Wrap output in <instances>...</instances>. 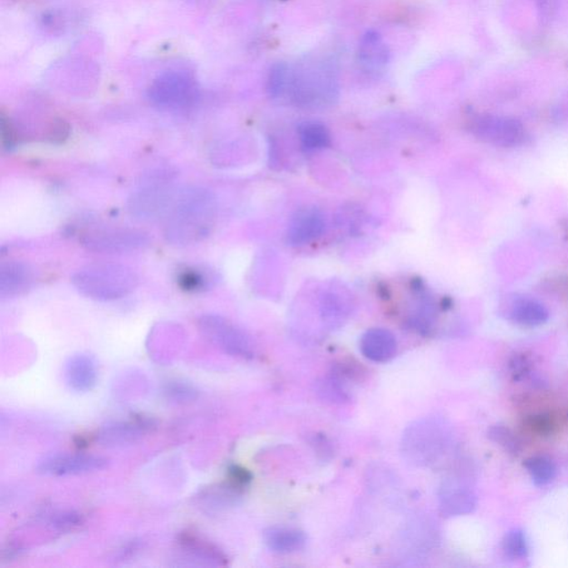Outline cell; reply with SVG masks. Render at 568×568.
I'll use <instances>...</instances> for the list:
<instances>
[{
  "instance_id": "obj_17",
  "label": "cell",
  "mask_w": 568,
  "mask_h": 568,
  "mask_svg": "<svg viewBox=\"0 0 568 568\" xmlns=\"http://www.w3.org/2000/svg\"><path fill=\"white\" fill-rule=\"evenodd\" d=\"M438 505L444 516L466 515L476 508L477 497L470 487L451 480L439 488Z\"/></svg>"
},
{
  "instance_id": "obj_33",
  "label": "cell",
  "mask_w": 568,
  "mask_h": 568,
  "mask_svg": "<svg viewBox=\"0 0 568 568\" xmlns=\"http://www.w3.org/2000/svg\"><path fill=\"white\" fill-rule=\"evenodd\" d=\"M2 143L4 150L11 151L18 143V136L12 122L6 120H2Z\"/></svg>"
},
{
  "instance_id": "obj_10",
  "label": "cell",
  "mask_w": 568,
  "mask_h": 568,
  "mask_svg": "<svg viewBox=\"0 0 568 568\" xmlns=\"http://www.w3.org/2000/svg\"><path fill=\"white\" fill-rule=\"evenodd\" d=\"M472 131L478 140L504 148L520 146L526 138L525 126L520 121L501 116L477 118L473 121Z\"/></svg>"
},
{
  "instance_id": "obj_24",
  "label": "cell",
  "mask_w": 568,
  "mask_h": 568,
  "mask_svg": "<svg viewBox=\"0 0 568 568\" xmlns=\"http://www.w3.org/2000/svg\"><path fill=\"white\" fill-rule=\"evenodd\" d=\"M215 283V275L201 268H186L178 274V284L188 293H201L209 289Z\"/></svg>"
},
{
  "instance_id": "obj_8",
  "label": "cell",
  "mask_w": 568,
  "mask_h": 568,
  "mask_svg": "<svg viewBox=\"0 0 568 568\" xmlns=\"http://www.w3.org/2000/svg\"><path fill=\"white\" fill-rule=\"evenodd\" d=\"M199 92L194 79L180 72H168L152 83L153 105L168 111H184L195 105Z\"/></svg>"
},
{
  "instance_id": "obj_30",
  "label": "cell",
  "mask_w": 568,
  "mask_h": 568,
  "mask_svg": "<svg viewBox=\"0 0 568 568\" xmlns=\"http://www.w3.org/2000/svg\"><path fill=\"white\" fill-rule=\"evenodd\" d=\"M503 547L506 555L513 560L526 557L528 545L525 533L521 530L508 532L505 540H504Z\"/></svg>"
},
{
  "instance_id": "obj_14",
  "label": "cell",
  "mask_w": 568,
  "mask_h": 568,
  "mask_svg": "<svg viewBox=\"0 0 568 568\" xmlns=\"http://www.w3.org/2000/svg\"><path fill=\"white\" fill-rule=\"evenodd\" d=\"M68 388L77 393H87L96 388L98 365L91 355L79 353L67 360L63 369Z\"/></svg>"
},
{
  "instance_id": "obj_20",
  "label": "cell",
  "mask_w": 568,
  "mask_h": 568,
  "mask_svg": "<svg viewBox=\"0 0 568 568\" xmlns=\"http://www.w3.org/2000/svg\"><path fill=\"white\" fill-rule=\"evenodd\" d=\"M361 352L373 362H387L397 353V339L388 330L371 329L360 341Z\"/></svg>"
},
{
  "instance_id": "obj_7",
  "label": "cell",
  "mask_w": 568,
  "mask_h": 568,
  "mask_svg": "<svg viewBox=\"0 0 568 568\" xmlns=\"http://www.w3.org/2000/svg\"><path fill=\"white\" fill-rule=\"evenodd\" d=\"M83 248L102 255L130 254L146 248L150 244L149 235L132 228H102L83 234Z\"/></svg>"
},
{
  "instance_id": "obj_3",
  "label": "cell",
  "mask_w": 568,
  "mask_h": 568,
  "mask_svg": "<svg viewBox=\"0 0 568 568\" xmlns=\"http://www.w3.org/2000/svg\"><path fill=\"white\" fill-rule=\"evenodd\" d=\"M72 283L87 298L108 303L130 294L140 284V276L127 265L98 264L78 270Z\"/></svg>"
},
{
  "instance_id": "obj_18",
  "label": "cell",
  "mask_w": 568,
  "mask_h": 568,
  "mask_svg": "<svg viewBox=\"0 0 568 568\" xmlns=\"http://www.w3.org/2000/svg\"><path fill=\"white\" fill-rule=\"evenodd\" d=\"M325 219L323 212L306 208L296 212L291 220L286 239L290 245H303L323 234Z\"/></svg>"
},
{
  "instance_id": "obj_23",
  "label": "cell",
  "mask_w": 568,
  "mask_h": 568,
  "mask_svg": "<svg viewBox=\"0 0 568 568\" xmlns=\"http://www.w3.org/2000/svg\"><path fill=\"white\" fill-rule=\"evenodd\" d=\"M321 318L330 329L340 327L348 314V305L337 294H325L321 301Z\"/></svg>"
},
{
  "instance_id": "obj_35",
  "label": "cell",
  "mask_w": 568,
  "mask_h": 568,
  "mask_svg": "<svg viewBox=\"0 0 568 568\" xmlns=\"http://www.w3.org/2000/svg\"><path fill=\"white\" fill-rule=\"evenodd\" d=\"M69 135V128L65 122L58 121L53 123L48 133V140L53 143H62L67 140Z\"/></svg>"
},
{
  "instance_id": "obj_5",
  "label": "cell",
  "mask_w": 568,
  "mask_h": 568,
  "mask_svg": "<svg viewBox=\"0 0 568 568\" xmlns=\"http://www.w3.org/2000/svg\"><path fill=\"white\" fill-rule=\"evenodd\" d=\"M202 337L231 357L252 360L255 344L245 331L218 314H204L197 321Z\"/></svg>"
},
{
  "instance_id": "obj_4",
  "label": "cell",
  "mask_w": 568,
  "mask_h": 568,
  "mask_svg": "<svg viewBox=\"0 0 568 568\" xmlns=\"http://www.w3.org/2000/svg\"><path fill=\"white\" fill-rule=\"evenodd\" d=\"M295 106L323 110L339 97V83L328 63H317L291 73L288 92Z\"/></svg>"
},
{
  "instance_id": "obj_2",
  "label": "cell",
  "mask_w": 568,
  "mask_h": 568,
  "mask_svg": "<svg viewBox=\"0 0 568 568\" xmlns=\"http://www.w3.org/2000/svg\"><path fill=\"white\" fill-rule=\"evenodd\" d=\"M452 446V434L444 419L428 417L405 428L401 441L403 458L411 466L431 467L446 457Z\"/></svg>"
},
{
  "instance_id": "obj_6",
  "label": "cell",
  "mask_w": 568,
  "mask_h": 568,
  "mask_svg": "<svg viewBox=\"0 0 568 568\" xmlns=\"http://www.w3.org/2000/svg\"><path fill=\"white\" fill-rule=\"evenodd\" d=\"M179 189L172 185L170 178L162 175L153 178L132 194L128 208L135 219L152 221L165 218Z\"/></svg>"
},
{
  "instance_id": "obj_27",
  "label": "cell",
  "mask_w": 568,
  "mask_h": 568,
  "mask_svg": "<svg viewBox=\"0 0 568 568\" xmlns=\"http://www.w3.org/2000/svg\"><path fill=\"white\" fill-rule=\"evenodd\" d=\"M83 521H85V517L81 512L63 510L52 514L48 523L53 531L65 534V533L77 530L83 525Z\"/></svg>"
},
{
  "instance_id": "obj_9",
  "label": "cell",
  "mask_w": 568,
  "mask_h": 568,
  "mask_svg": "<svg viewBox=\"0 0 568 568\" xmlns=\"http://www.w3.org/2000/svg\"><path fill=\"white\" fill-rule=\"evenodd\" d=\"M110 464V459L95 454L61 453L42 458L34 470L43 477H66L101 472Z\"/></svg>"
},
{
  "instance_id": "obj_25",
  "label": "cell",
  "mask_w": 568,
  "mask_h": 568,
  "mask_svg": "<svg viewBox=\"0 0 568 568\" xmlns=\"http://www.w3.org/2000/svg\"><path fill=\"white\" fill-rule=\"evenodd\" d=\"M167 401L174 404L186 405L194 403L199 398L200 392L194 384L181 380H172L167 382L162 389Z\"/></svg>"
},
{
  "instance_id": "obj_19",
  "label": "cell",
  "mask_w": 568,
  "mask_h": 568,
  "mask_svg": "<svg viewBox=\"0 0 568 568\" xmlns=\"http://www.w3.org/2000/svg\"><path fill=\"white\" fill-rule=\"evenodd\" d=\"M506 315L513 323L525 327H538L544 324L550 317L544 305L523 295H514L507 300Z\"/></svg>"
},
{
  "instance_id": "obj_15",
  "label": "cell",
  "mask_w": 568,
  "mask_h": 568,
  "mask_svg": "<svg viewBox=\"0 0 568 568\" xmlns=\"http://www.w3.org/2000/svg\"><path fill=\"white\" fill-rule=\"evenodd\" d=\"M34 273L31 265L23 261L11 260L0 265V296L16 298L32 289Z\"/></svg>"
},
{
  "instance_id": "obj_26",
  "label": "cell",
  "mask_w": 568,
  "mask_h": 568,
  "mask_svg": "<svg viewBox=\"0 0 568 568\" xmlns=\"http://www.w3.org/2000/svg\"><path fill=\"white\" fill-rule=\"evenodd\" d=\"M525 467L537 486H547L556 477V466L551 458L546 457H534L526 459Z\"/></svg>"
},
{
  "instance_id": "obj_22",
  "label": "cell",
  "mask_w": 568,
  "mask_h": 568,
  "mask_svg": "<svg viewBox=\"0 0 568 568\" xmlns=\"http://www.w3.org/2000/svg\"><path fill=\"white\" fill-rule=\"evenodd\" d=\"M299 140L303 149L314 151L328 147L331 141L330 131L323 123L318 121H305L301 123L298 130Z\"/></svg>"
},
{
  "instance_id": "obj_28",
  "label": "cell",
  "mask_w": 568,
  "mask_h": 568,
  "mask_svg": "<svg viewBox=\"0 0 568 568\" xmlns=\"http://www.w3.org/2000/svg\"><path fill=\"white\" fill-rule=\"evenodd\" d=\"M291 72L285 63H276L270 69L268 78V91L270 96L278 99L288 92Z\"/></svg>"
},
{
  "instance_id": "obj_34",
  "label": "cell",
  "mask_w": 568,
  "mask_h": 568,
  "mask_svg": "<svg viewBox=\"0 0 568 568\" xmlns=\"http://www.w3.org/2000/svg\"><path fill=\"white\" fill-rule=\"evenodd\" d=\"M228 480L245 488L251 481V476L245 468L231 467L228 472Z\"/></svg>"
},
{
  "instance_id": "obj_1",
  "label": "cell",
  "mask_w": 568,
  "mask_h": 568,
  "mask_svg": "<svg viewBox=\"0 0 568 568\" xmlns=\"http://www.w3.org/2000/svg\"><path fill=\"white\" fill-rule=\"evenodd\" d=\"M217 200L201 187L182 188L165 216V236L169 244L187 246L207 238L217 219Z\"/></svg>"
},
{
  "instance_id": "obj_29",
  "label": "cell",
  "mask_w": 568,
  "mask_h": 568,
  "mask_svg": "<svg viewBox=\"0 0 568 568\" xmlns=\"http://www.w3.org/2000/svg\"><path fill=\"white\" fill-rule=\"evenodd\" d=\"M318 393L325 401L343 403L348 401L350 395L345 389L343 380L334 374L324 378L318 383Z\"/></svg>"
},
{
  "instance_id": "obj_21",
  "label": "cell",
  "mask_w": 568,
  "mask_h": 568,
  "mask_svg": "<svg viewBox=\"0 0 568 568\" xmlns=\"http://www.w3.org/2000/svg\"><path fill=\"white\" fill-rule=\"evenodd\" d=\"M264 541L270 551L279 554H293L303 551L306 545V536L303 531L284 526L266 528Z\"/></svg>"
},
{
  "instance_id": "obj_13",
  "label": "cell",
  "mask_w": 568,
  "mask_h": 568,
  "mask_svg": "<svg viewBox=\"0 0 568 568\" xmlns=\"http://www.w3.org/2000/svg\"><path fill=\"white\" fill-rule=\"evenodd\" d=\"M244 487L228 482L202 488L196 494L194 504L197 510L208 515L225 513L238 505L244 496Z\"/></svg>"
},
{
  "instance_id": "obj_12",
  "label": "cell",
  "mask_w": 568,
  "mask_h": 568,
  "mask_svg": "<svg viewBox=\"0 0 568 568\" xmlns=\"http://www.w3.org/2000/svg\"><path fill=\"white\" fill-rule=\"evenodd\" d=\"M174 560L179 566H226L228 557L218 546L202 540L194 533H182Z\"/></svg>"
},
{
  "instance_id": "obj_31",
  "label": "cell",
  "mask_w": 568,
  "mask_h": 568,
  "mask_svg": "<svg viewBox=\"0 0 568 568\" xmlns=\"http://www.w3.org/2000/svg\"><path fill=\"white\" fill-rule=\"evenodd\" d=\"M488 437L491 438L492 441L500 444L508 452L516 454L520 451V441H518L515 434H513L511 429L507 428L501 426L493 427L490 432H488Z\"/></svg>"
},
{
  "instance_id": "obj_32",
  "label": "cell",
  "mask_w": 568,
  "mask_h": 568,
  "mask_svg": "<svg viewBox=\"0 0 568 568\" xmlns=\"http://www.w3.org/2000/svg\"><path fill=\"white\" fill-rule=\"evenodd\" d=\"M143 550V542L140 540H131L123 544L120 550H118L115 555L116 562H128L132 558H136L140 554Z\"/></svg>"
},
{
  "instance_id": "obj_11",
  "label": "cell",
  "mask_w": 568,
  "mask_h": 568,
  "mask_svg": "<svg viewBox=\"0 0 568 568\" xmlns=\"http://www.w3.org/2000/svg\"><path fill=\"white\" fill-rule=\"evenodd\" d=\"M156 428L149 418L135 417L127 421L108 422L98 429L93 441L105 448L130 447L140 443Z\"/></svg>"
},
{
  "instance_id": "obj_16",
  "label": "cell",
  "mask_w": 568,
  "mask_h": 568,
  "mask_svg": "<svg viewBox=\"0 0 568 568\" xmlns=\"http://www.w3.org/2000/svg\"><path fill=\"white\" fill-rule=\"evenodd\" d=\"M391 59V52L382 34L377 31H368L360 39L358 62L364 72H381Z\"/></svg>"
}]
</instances>
